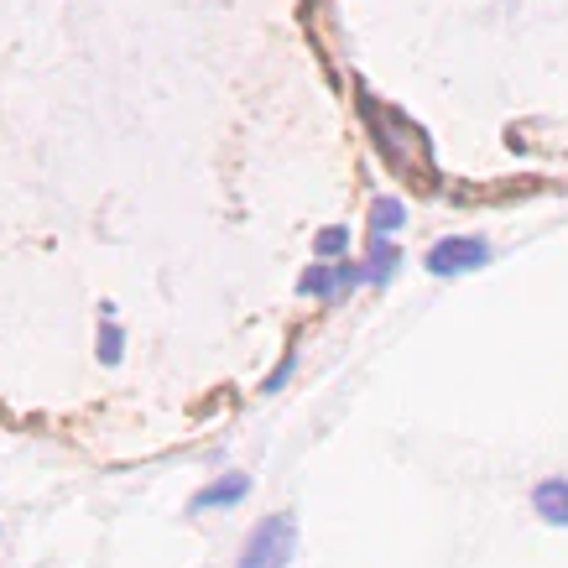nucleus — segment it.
Returning a JSON list of instances; mask_svg holds the SVG:
<instances>
[{
	"instance_id": "obj_1",
	"label": "nucleus",
	"mask_w": 568,
	"mask_h": 568,
	"mask_svg": "<svg viewBox=\"0 0 568 568\" xmlns=\"http://www.w3.org/2000/svg\"><path fill=\"white\" fill-rule=\"evenodd\" d=\"M293 552H297V521H293V511H276V517H266L256 532L245 537L235 568H287Z\"/></svg>"
},
{
	"instance_id": "obj_2",
	"label": "nucleus",
	"mask_w": 568,
	"mask_h": 568,
	"mask_svg": "<svg viewBox=\"0 0 568 568\" xmlns=\"http://www.w3.org/2000/svg\"><path fill=\"white\" fill-rule=\"evenodd\" d=\"M485 261H490V245H485L480 235H448V241H438L428 251V272L465 276V272H475V266H485Z\"/></svg>"
},
{
	"instance_id": "obj_3",
	"label": "nucleus",
	"mask_w": 568,
	"mask_h": 568,
	"mask_svg": "<svg viewBox=\"0 0 568 568\" xmlns=\"http://www.w3.org/2000/svg\"><path fill=\"white\" fill-rule=\"evenodd\" d=\"M251 496V475H224V480L204 485L199 496H193V511H214V506H235V500Z\"/></svg>"
},
{
	"instance_id": "obj_4",
	"label": "nucleus",
	"mask_w": 568,
	"mask_h": 568,
	"mask_svg": "<svg viewBox=\"0 0 568 568\" xmlns=\"http://www.w3.org/2000/svg\"><path fill=\"white\" fill-rule=\"evenodd\" d=\"M532 511L548 527H568V480H542L532 490Z\"/></svg>"
},
{
	"instance_id": "obj_5",
	"label": "nucleus",
	"mask_w": 568,
	"mask_h": 568,
	"mask_svg": "<svg viewBox=\"0 0 568 568\" xmlns=\"http://www.w3.org/2000/svg\"><path fill=\"white\" fill-rule=\"evenodd\" d=\"M361 266H365V282H386V276H396V266H402V251H396L386 235H371V256H365Z\"/></svg>"
},
{
	"instance_id": "obj_6",
	"label": "nucleus",
	"mask_w": 568,
	"mask_h": 568,
	"mask_svg": "<svg viewBox=\"0 0 568 568\" xmlns=\"http://www.w3.org/2000/svg\"><path fill=\"white\" fill-rule=\"evenodd\" d=\"M402 224H407V204L402 199H376L371 204V235H392Z\"/></svg>"
},
{
	"instance_id": "obj_7",
	"label": "nucleus",
	"mask_w": 568,
	"mask_h": 568,
	"mask_svg": "<svg viewBox=\"0 0 568 568\" xmlns=\"http://www.w3.org/2000/svg\"><path fill=\"white\" fill-rule=\"evenodd\" d=\"M297 293H303V297H328V293H339V282H334V266H308V272L297 276Z\"/></svg>"
},
{
	"instance_id": "obj_8",
	"label": "nucleus",
	"mask_w": 568,
	"mask_h": 568,
	"mask_svg": "<svg viewBox=\"0 0 568 568\" xmlns=\"http://www.w3.org/2000/svg\"><path fill=\"white\" fill-rule=\"evenodd\" d=\"M100 361H104V365L121 361V328H115V324H104V328H100Z\"/></svg>"
},
{
	"instance_id": "obj_9",
	"label": "nucleus",
	"mask_w": 568,
	"mask_h": 568,
	"mask_svg": "<svg viewBox=\"0 0 568 568\" xmlns=\"http://www.w3.org/2000/svg\"><path fill=\"white\" fill-rule=\"evenodd\" d=\"M345 245H349V230H324L318 235V256H339Z\"/></svg>"
},
{
	"instance_id": "obj_10",
	"label": "nucleus",
	"mask_w": 568,
	"mask_h": 568,
	"mask_svg": "<svg viewBox=\"0 0 568 568\" xmlns=\"http://www.w3.org/2000/svg\"><path fill=\"white\" fill-rule=\"evenodd\" d=\"M287 376H293V355H287V361H282V371H276V376L266 381V386H261V392H276V386H282V381H287Z\"/></svg>"
}]
</instances>
